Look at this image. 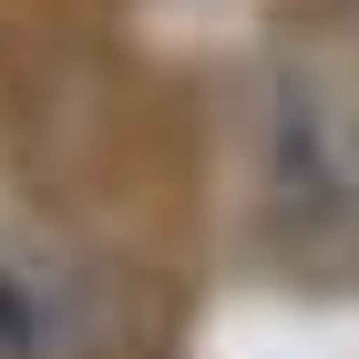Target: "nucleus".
<instances>
[{"mask_svg":"<svg viewBox=\"0 0 359 359\" xmlns=\"http://www.w3.org/2000/svg\"><path fill=\"white\" fill-rule=\"evenodd\" d=\"M113 277L72 236H0V359H103Z\"/></svg>","mask_w":359,"mask_h":359,"instance_id":"2","label":"nucleus"},{"mask_svg":"<svg viewBox=\"0 0 359 359\" xmlns=\"http://www.w3.org/2000/svg\"><path fill=\"white\" fill-rule=\"evenodd\" d=\"M257 205L287 247H349L359 236V103L318 93L308 72L267 93L257 113Z\"/></svg>","mask_w":359,"mask_h":359,"instance_id":"1","label":"nucleus"}]
</instances>
